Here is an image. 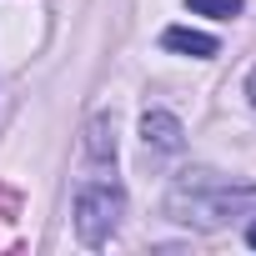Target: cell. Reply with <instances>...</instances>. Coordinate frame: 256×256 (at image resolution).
Here are the masks:
<instances>
[{
  "instance_id": "6da1fadb",
  "label": "cell",
  "mask_w": 256,
  "mask_h": 256,
  "mask_svg": "<svg viewBox=\"0 0 256 256\" xmlns=\"http://www.w3.org/2000/svg\"><path fill=\"white\" fill-rule=\"evenodd\" d=\"M166 211H171L176 221L196 226V231H216V226H226V221L256 211V186H236V181H226V176H216V171H186V176L171 186Z\"/></svg>"
},
{
  "instance_id": "7a4b0ae2",
  "label": "cell",
  "mask_w": 256,
  "mask_h": 256,
  "mask_svg": "<svg viewBox=\"0 0 256 256\" xmlns=\"http://www.w3.org/2000/svg\"><path fill=\"white\" fill-rule=\"evenodd\" d=\"M76 236L86 246H106L120 226V211H126V191L116 186V176H90L80 191H76Z\"/></svg>"
},
{
  "instance_id": "3957f363",
  "label": "cell",
  "mask_w": 256,
  "mask_h": 256,
  "mask_svg": "<svg viewBox=\"0 0 256 256\" xmlns=\"http://www.w3.org/2000/svg\"><path fill=\"white\" fill-rule=\"evenodd\" d=\"M141 141H146V151H181L186 146V131H181V120L171 116V110H146L141 116Z\"/></svg>"
},
{
  "instance_id": "277c9868",
  "label": "cell",
  "mask_w": 256,
  "mask_h": 256,
  "mask_svg": "<svg viewBox=\"0 0 256 256\" xmlns=\"http://www.w3.org/2000/svg\"><path fill=\"white\" fill-rule=\"evenodd\" d=\"M86 161L90 166H100V171H110L116 166V116H96L90 126H86Z\"/></svg>"
},
{
  "instance_id": "5b68a950",
  "label": "cell",
  "mask_w": 256,
  "mask_h": 256,
  "mask_svg": "<svg viewBox=\"0 0 256 256\" xmlns=\"http://www.w3.org/2000/svg\"><path fill=\"white\" fill-rule=\"evenodd\" d=\"M161 46H166V50H181V56H196V60L216 56V40L201 36V30H186V26H171V30L161 36Z\"/></svg>"
},
{
  "instance_id": "8992f818",
  "label": "cell",
  "mask_w": 256,
  "mask_h": 256,
  "mask_svg": "<svg viewBox=\"0 0 256 256\" xmlns=\"http://www.w3.org/2000/svg\"><path fill=\"white\" fill-rule=\"evenodd\" d=\"M196 16H211V20H236L241 16V0H186Z\"/></svg>"
},
{
  "instance_id": "52a82bcc",
  "label": "cell",
  "mask_w": 256,
  "mask_h": 256,
  "mask_svg": "<svg viewBox=\"0 0 256 256\" xmlns=\"http://www.w3.org/2000/svg\"><path fill=\"white\" fill-rule=\"evenodd\" d=\"M246 241H251V246H256V221H251V231H246Z\"/></svg>"
}]
</instances>
